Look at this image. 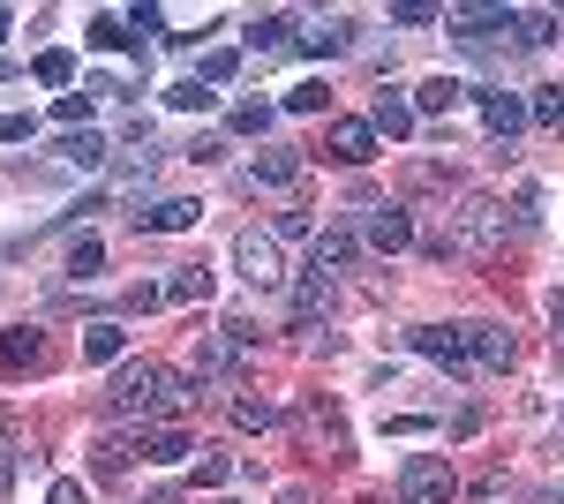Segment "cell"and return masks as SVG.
Wrapping results in <instances>:
<instances>
[{"label":"cell","instance_id":"cell-1","mask_svg":"<svg viewBox=\"0 0 564 504\" xmlns=\"http://www.w3.org/2000/svg\"><path fill=\"white\" fill-rule=\"evenodd\" d=\"M188 377H174V369H159V362H129L121 377H113V392H106V415L113 421H166V415H188Z\"/></svg>","mask_w":564,"mask_h":504},{"label":"cell","instance_id":"cell-2","mask_svg":"<svg viewBox=\"0 0 564 504\" xmlns=\"http://www.w3.org/2000/svg\"><path fill=\"white\" fill-rule=\"evenodd\" d=\"M497 242H505V204L497 196H459V211H452V249L489 256Z\"/></svg>","mask_w":564,"mask_h":504},{"label":"cell","instance_id":"cell-3","mask_svg":"<svg viewBox=\"0 0 564 504\" xmlns=\"http://www.w3.org/2000/svg\"><path fill=\"white\" fill-rule=\"evenodd\" d=\"M452 497H459V474L444 452H414L399 467V504H452Z\"/></svg>","mask_w":564,"mask_h":504},{"label":"cell","instance_id":"cell-4","mask_svg":"<svg viewBox=\"0 0 564 504\" xmlns=\"http://www.w3.org/2000/svg\"><path fill=\"white\" fill-rule=\"evenodd\" d=\"M234 264H241V279H249V287H279V279H286V242H279V234H263V226H249V234L234 242Z\"/></svg>","mask_w":564,"mask_h":504},{"label":"cell","instance_id":"cell-5","mask_svg":"<svg viewBox=\"0 0 564 504\" xmlns=\"http://www.w3.org/2000/svg\"><path fill=\"white\" fill-rule=\"evenodd\" d=\"M414 354L444 362L452 377H475V354H467V324H422V332H414Z\"/></svg>","mask_w":564,"mask_h":504},{"label":"cell","instance_id":"cell-6","mask_svg":"<svg viewBox=\"0 0 564 504\" xmlns=\"http://www.w3.org/2000/svg\"><path fill=\"white\" fill-rule=\"evenodd\" d=\"M361 242H369V249H406V242H414V218H406V211L399 204H361Z\"/></svg>","mask_w":564,"mask_h":504},{"label":"cell","instance_id":"cell-7","mask_svg":"<svg viewBox=\"0 0 564 504\" xmlns=\"http://www.w3.org/2000/svg\"><path fill=\"white\" fill-rule=\"evenodd\" d=\"M467 354H475V369H512L520 339L505 332V324H467Z\"/></svg>","mask_w":564,"mask_h":504},{"label":"cell","instance_id":"cell-8","mask_svg":"<svg viewBox=\"0 0 564 504\" xmlns=\"http://www.w3.org/2000/svg\"><path fill=\"white\" fill-rule=\"evenodd\" d=\"M475 98H481V128H489L505 151H512V136L527 128V106L512 98V90H475Z\"/></svg>","mask_w":564,"mask_h":504},{"label":"cell","instance_id":"cell-9","mask_svg":"<svg viewBox=\"0 0 564 504\" xmlns=\"http://www.w3.org/2000/svg\"><path fill=\"white\" fill-rule=\"evenodd\" d=\"M196 218H204V204H196V196H159L151 211H135V226H143V234H188Z\"/></svg>","mask_w":564,"mask_h":504},{"label":"cell","instance_id":"cell-10","mask_svg":"<svg viewBox=\"0 0 564 504\" xmlns=\"http://www.w3.org/2000/svg\"><path fill=\"white\" fill-rule=\"evenodd\" d=\"M377 143H384V136H377L369 121H332V159H339V167H369Z\"/></svg>","mask_w":564,"mask_h":504},{"label":"cell","instance_id":"cell-11","mask_svg":"<svg viewBox=\"0 0 564 504\" xmlns=\"http://www.w3.org/2000/svg\"><path fill=\"white\" fill-rule=\"evenodd\" d=\"M249 181H257V189H294V181H302V151H286V143H263L257 167H249Z\"/></svg>","mask_w":564,"mask_h":504},{"label":"cell","instance_id":"cell-12","mask_svg":"<svg viewBox=\"0 0 564 504\" xmlns=\"http://www.w3.org/2000/svg\"><path fill=\"white\" fill-rule=\"evenodd\" d=\"M369 128H377V136H391V143H399V136H414V98H406V90H377V106H369Z\"/></svg>","mask_w":564,"mask_h":504},{"label":"cell","instance_id":"cell-13","mask_svg":"<svg viewBox=\"0 0 564 504\" xmlns=\"http://www.w3.org/2000/svg\"><path fill=\"white\" fill-rule=\"evenodd\" d=\"M234 354H241V339H234V332H204V339H196V354H188V369H196V377H226Z\"/></svg>","mask_w":564,"mask_h":504},{"label":"cell","instance_id":"cell-14","mask_svg":"<svg viewBox=\"0 0 564 504\" xmlns=\"http://www.w3.org/2000/svg\"><path fill=\"white\" fill-rule=\"evenodd\" d=\"M241 39H249V53H257V61H279V53H294V23H286V15H257Z\"/></svg>","mask_w":564,"mask_h":504},{"label":"cell","instance_id":"cell-15","mask_svg":"<svg viewBox=\"0 0 564 504\" xmlns=\"http://www.w3.org/2000/svg\"><path fill=\"white\" fill-rule=\"evenodd\" d=\"M53 151H61V167H76V173H84V167H106V136H98V128H68Z\"/></svg>","mask_w":564,"mask_h":504},{"label":"cell","instance_id":"cell-16","mask_svg":"<svg viewBox=\"0 0 564 504\" xmlns=\"http://www.w3.org/2000/svg\"><path fill=\"white\" fill-rule=\"evenodd\" d=\"M347 45H354V23H347V15H332V23L302 31V39H294V53H316V61H324V53H347Z\"/></svg>","mask_w":564,"mask_h":504},{"label":"cell","instance_id":"cell-17","mask_svg":"<svg viewBox=\"0 0 564 504\" xmlns=\"http://www.w3.org/2000/svg\"><path fill=\"white\" fill-rule=\"evenodd\" d=\"M324 309H332V279H324V271H308L302 287H294V324H316V317H324Z\"/></svg>","mask_w":564,"mask_h":504},{"label":"cell","instance_id":"cell-18","mask_svg":"<svg viewBox=\"0 0 564 504\" xmlns=\"http://www.w3.org/2000/svg\"><path fill=\"white\" fill-rule=\"evenodd\" d=\"M0 362H8V369H39V362H45V339L31 332V324H15V332L0 339Z\"/></svg>","mask_w":564,"mask_h":504},{"label":"cell","instance_id":"cell-19","mask_svg":"<svg viewBox=\"0 0 564 504\" xmlns=\"http://www.w3.org/2000/svg\"><path fill=\"white\" fill-rule=\"evenodd\" d=\"M188 452H196V444H188V429H143V460H159V467H181Z\"/></svg>","mask_w":564,"mask_h":504},{"label":"cell","instance_id":"cell-20","mask_svg":"<svg viewBox=\"0 0 564 504\" xmlns=\"http://www.w3.org/2000/svg\"><path fill=\"white\" fill-rule=\"evenodd\" d=\"M347 264H354V234H347V226L316 234V264H308V271H324V279H332V271H347Z\"/></svg>","mask_w":564,"mask_h":504},{"label":"cell","instance_id":"cell-21","mask_svg":"<svg viewBox=\"0 0 564 504\" xmlns=\"http://www.w3.org/2000/svg\"><path fill=\"white\" fill-rule=\"evenodd\" d=\"M204 294H212V264H174L166 301H204Z\"/></svg>","mask_w":564,"mask_h":504},{"label":"cell","instance_id":"cell-22","mask_svg":"<svg viewBox=\"0 0 564 504\" xmlns=\"http://www.w3.org/2000/svg\"><path fill=\"white\" fill-rule=\"evenodd\" d=\"M467 98V84H452V76H430V84L414 90V114H452Z\"/></svg>","mask_w":564,"mask_h":504},{"label":"cell","instance_id":"cell-23","mask_svg":"<svg viewBox=\"0 0 564 504\" xmlns=\"http://www.w3.org/2000/svg\"><path fill=\"white\" fill-rule=\"evenodd\" d=\"M98 264H106V242L98 234H76L68 242V279H98Z\"/></svg>","mask_w":564,"mask_h":504},{"label":"cell","instance_id":"cell-24","mask_svg":"<svg viewBox=\"0 0 564 504\" xmlns=\"http://www.w3.org/2000/svg\"><path fill=\"white\" fill-rule=\"evenodd\" d=\"M121 346H129V332H121V324H90V332H84V362H113Z\"/></svg>","mask_w":564,"mask_h":504},{"label":"cell","instance_id":"cell-25","mask_svg":"<svg viewBox=\"0 0 564 504\" xmlns=\"http://www.w3.org/2000/svg\"><path fill=\"white\" fill-rule=\"evenodd\" d=\"M527 121L564 128V84H542V90H534V98H527Z\"/></svg>","mask_w":564,"mask_h":504},{"label":"cell","instance_id":"cell-26","mask_svg":"<svg viewBox=\"0 0 564 504\" xmlns=\"http://www.w3.org/2000/svg\"><path fill=\"white\" fill-rule=\"evenodd\" d=\"M84 39H90V45H143V39L129 31V15H90Z\"/></svg>","mask_w":564,"mask_h":504},{"label":"cell","instance_id":"cell-27","mask_svg":"<svg viewBox=\"0 0 564 504\" xmlns=\"http://www.w3.org/2000/svg\"><path fill=\"white\" fill-rule=\"evenodd\" d=\"M234 421H241V429H271V421H279V407H271V399H257V392H234Z\"/></svg>","mask_w":564,"mask_h":504},{"label":"cell","instance_id":"cell-28","mask_svg":"<svg viewBox=\"0 0 564 504\" xmlns=\"http://www.w3.org/2000/svg\"><path fill=\"white\" fill-rule=\"evenodd\" d=\"M391 23H399V31H430V23H444V8H430V0H399Z\"/></svg>","mask_w":564,"mask_h":504},{"label":"cell","instance_id":"cell-29","mask_svg":"<svg viewBox=\"0 0 564 504\" xmlns=\"http://www.w3.org/2000/svg\"><path fill=\"white\" fill-rule=\"evenodd\" d=\"M226 128H234V136H263V128H271V106L249 98V106H234V114H226Z\"/></svg>","mask_w":564,"mask_h":504},{"label":"cell","instance_id":"cell-30","mask_svg":"<svg viewBox=\"0 0 564 504\" xmlns=\"http://www.w3.org/2000/svg\"><path fill=\"white\" fill-rule=\"evenodd\" d=\"M226 482H234V460L226 452H204L196 460V490H226Z\"/></svg>","mask_w":564,"mask_h":504},{"label":"cell","instance_id":"cell-31","mask_svg":"<svg viewBox=\"0 0 564 504\" xmlns=\"http://www.w3.org/2000/svg\"><path fill=\"white\" fill-rule=\"evenodd\" d=\"M324 106H332V90H324V84H294V90H286V114H324Z\"/></svg>","mask_w":564,"mask_h":504},{"label":"cell","instance_id":"cell-32","mask_svg":"<svg viewBox=\"0 0 564 504\" xmlns=\"http://www.w3.org/2000/svg\"><path fill=\"white\" fill-rule=\"evenodd\" d=\"M39 84H76V61L53 45V53H39Z\"/></svg>","mask_w":564,"mask_h":504},{"label":"cell","instance_id":"cell-33","mask_svg":"<svg viewBox=\"0 0 564 504\" xmlns=\"http://www.w3.org/2000/svg\"><path fill=\"white\" fill-rule=\"evenodd\" d=\"M234 68H241V53H226V45L204 53V84H234Z\"/></svg>","mask_w":564,"mask_h":504},{"label":"cell","instance_id":"cell-34","mask_svg":"<svg viewBox=\"0 0 564 504\" xmlns=\"http://www.w3.org/2000/svg\"><path fill=\"white\" fill-rule=\"evenodd\" d=\"M218 90H204V84H166V106H181V114H196V106H212Z\"/></svg>","mask_w":564,"mask_h":504},{"label":"cell","instance_id":"cell-35","mask_svg":"<svg viewBox=\"0 0 564 504\" xmlns=\"http://www.w3.org/2000/svg\"><path fill=\"white\" fill-rule=\"evenodd\" d=\"M53 121H61V128H90V90H84V98H76V90H68V98H61V106H53Z\"/></svg>","mask_w":564,"mask_h":504},{"label":"cell","instance_id":"cell-36","mask_svg":"<svg viewBox=\"0 0 564 504\" xmlns=\"http://www.w3.org/2000/svg\"><path fill=\"white\" fill-rule=\"evenodd\" d=\"M45 504H90V497H84V482H76V474H53V490H45Z\"/></svg>","mask_w":564,"mask_h":504},{"label":"cell","instance_id":"cell-37","mask_svg":"<svg viewBox=\"0 0 564 504\" xmlns=\"http://www.w3.org/2000/svg\"><path fill=\"white\" fill-rule=\"evenodd\" d=\"M31 128H39L31 114H0V143H31Z\"/></svg>","mask_w":564,"mask_h":504},{"label":"cell","instance_id":"cell-38","mask_svg":"<svg viewBox=\"0 0 564 504\" xmlns=\"http://www.w3.org/2000/svg\"><path fill=\"white\" fill-rule=\"evenodd\" d=\"M271 234H279V242H302V234H308V211H279V226H271Z\"/></svg>","mask_w":564,"mask_h":504},{"label":"cell","instance_id":"cell-39","mask_svg":"<svg viewBox=\"0 0 564 504\" xmlns=\"http://www.w3.org/2000/svg\"><path fill=\"white\" fill-rule=\"evenodd\" d=\"M129 467V444H98V474H121Z\"/></svg>","mask_w":564,"mask_h":504},{"label":"cell","instance_id":"cell-40","mask_svg":"<svg viewBox=\"0 0 564 504\" xmlns=\"http://www.w3.org/2000/svg\"><path fill=\"white\" fill-rule=\"evenodd\" d=\"M550 324H557V339H564V294H550Z\"/></svg>","mask_w":564,"mask_h":504},{"label":"cell","instance_id":"cell-41","mask_svg":"<svg viewBox=\"0 0 564 504\" xmlns=\"http://www.w3.org/2000/svg\"><path fill=\"white\" fill-rule=\"evenodd\" d=\"M8 482H15V460H8V452H0V490H8Z\"/></svg>","mask_w":564,"mask_h":504},{"label":"cell","instance_id":"cell-42","mask_svg":"<svg viewBox=\"0 0 564 504\" xmlns=\"http://www.w3.org/2000/svg\"><path fill=\"white\" fill-rule=\"evenodd\" d=\"M8 31H15V8H0V39H8Z\"/></svg>","mask_w":564,"mask_h":504},{"label":"cell","instance_id":"cell-43","mask_svg":"<svg viewBox=\"0 0 564 504\" xmlns=\"http://www.w3.org/2000/svg\"><path fill=\"white\" fill-rule=\"evenodd\" d=\"M279 504H308V490H286V497H279Z\"/></svg>","mask_w":564,"mask_h":504},{"label":"cell","instance_id":"cell-44","mask_svg":"<svg viewBox=\"0 0 564 504\" xmlns=\"http://www.w3.org/2000/svg\"><path fill=\"white\" fill-rule=\"evenodd\" d=\"M143 504H174V497H143Z\"/></svg>","mask_w":564,"mask_h":504}]
</instances>
